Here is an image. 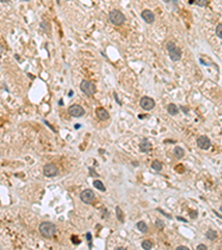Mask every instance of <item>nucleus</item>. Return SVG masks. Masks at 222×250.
Returning <instances> with one entry per match:
<instances>
[{
	"label": "nucleus",
	"instance_id": "34",
	"mask_svg": "<svg viewBox=\"0 0 222 250\" xmlns=\"http://www.w3.org/2000/svg\"><path fill=\"white\" fill-rule=\"evenodd\" d=\"M80 127H81V126H80V124H77V125H74V129H79Z\"/></svg>",
	"mask_w": 222,
	"mask_h": 250
},
{
	"label": "nucleus",
	"instance_id": "17",
	"mask_svg": "<svg viewBox=\"0 0 222 250\" xmlns=\"http://www.w3.org/2000/svg\"><path fill=\"white\" fill-rule=\"evenodd\" d=\"M116 215H117L118 220L121 223H123L124 222V216H123V211L121 210L120 207H116Z\"/></svg>",
	"mask_w": 222,
	"mask_h": 250
},
{
	"label": "nucleus",
	"instance_id": "24",
	"mask_svg": "<svg viewBox=\"0 0 222 250\" xmlns=\"http://www.w3.org/2000/svg\"><path fill=\"white\" fill-rule=\"evenodd\" d=\"M86 238H87V240H88V242H89V248H91V247H92V244H91V240H92L91 233H90V232H87V233H86Z\"/></svg>",
	"mask_w": 222,
	"mask_h": 250
},
{
	"label": "nucleus",
	"instance_id": "22",
	"mask_svg": "<svg viewBox=\"0 0 222 250\" xmlns=\"http://www.w3.org/2000/svg\"><path fill=\"white\" fill-rule=\"evenodd\" d=\"M215 35H216V37H218V38L222 39V22L216 26V28H215Z\"/></svg>",
	"mask_w": 222,
	"mask_h": 250
},
{
	"label": "nucleus",
	"instance_id": "37",
	"mask_svg": "<svg viewBox=\"0 0 222 250\" xmlns=\"http://www.w3.org/2000/svg\"><path fill=\"white\" fill-rule=\"evenodd\" d=\"M72 95H73V92H72V91H70V92H69V97H71Z\"/></svg>",
	"mask_w": 222,
	"mask_h": 250
},
{
	"label": "nucleus",
	"instance_id": "4",
	"mask_svg": "<svg viewBox=\"0 0 222 250\" xmlns=\"http://www.w3.org/2000/svg\"><path fill=\"white\" fill-rule=\"evenodd\" d=\"M80 89H81V91H82L84 95L87 96H89V97H91V96H93L97 91V87H96V84L93 82H91L89 80H82L80 83Z\"/></svg>",
	"mask_w": 222,
	"mask_h": 250
},
{
	"label": "nucleus",
	"instance_id": "9",
	"mask_svg": "<svg viewBox=\"0 0 222 250\" xmlns=\"http://www.w3.org/2000/svg\"><path fill=\"white\" fill-rule=\"evenodd\" d=\"M197 146L202 150H209L211 146H212V143H211V140L207 136H200L197 139Z\"/></svg>",
	"mask_w": 222,
	"mask_h": 250
},
{
	"label": "nucleus",
	"instance_id": "31",
	"mask_svg": "<svg viewBox=\"0 0 222 250\" xmlns=\"http://www.w3.org/2000/svg\"><path fill=\"white\" fill-rule=\"evenodd\" d=\"M181 110L183 111V112H185L186 115L189 112V108H186V107H181Z\"/></svg>",
	"mask_w": 222,
	"mask_h": 250
},
{
	"label": "nucleus",
	"instance_id": "7",
	"mask_svg": "<svg viewBox=\"0 0 222 250\" xmlns=\"http://www.w3.org/2000/svg\"><path fill=\"white\" fill-rule=\"evenodd\" d=\"M68 112L71 117H74V118H80V117L84 116V109L81 107L80 105H72L68 108Z\"/></svg>",
	"mask_w": 222,
	"mask_h": 250
},
{
	"label": "nucleus",
	"instance_id": "1",
	"mask_svg": "<svg viewBox=\"0 0 222 250\" xmlns=\"http://www.w3.org/2000/svg\"><path fill=\"white\" fill-rule=\"evenodd\" d=\"M58 228L55 223L49 222V221H45L41 222L39 226V232L40 235L43 236L45 238H51L57 233Z\"/></svg>",
	"mask_w": 222,
	"mask_h": 250
},
{
	"label": "nucleus",
	"instance_id": "35",
	"mask_svg": "<svg viewBox=\"0 0 222 250\" xmlns=\"http://www.w3.org/2000/svg\"><path fill=\"white\" fill-rule=\"evenodd\" d=\"M9 0H0V2H8Z\"/></svg>",
	"mask_w": 222,
	"mask_h": 250
},
{
	"label": "nucleus",
	"instance_id": "38",
	"mask_svg": "<svg viewBox=\"0 0 222 250\" xmlns=\"http://www.w3.org/2000/svg\"><path fill=\"white\" fill-rule=\"evenodd\" d=\"M56 1H57V3H58V4H60V0H56Z\"/></svg>",
	"mask_w": 222,
	"mask_h": 250
},
{
	"label": "nucleus",
	"instance_id": "11",
	"mask_svg": "<svg viewBox=\"0 0 222 250\" xmlns=\"http://www.w3.org/2000/svg\"><path fill=\"white\" fill-rule=\"evenodd\" d=\"M96 116L98 117V119L101 120V121H106V120H108L110 118V115H109V112H108V110L105 109V108H102V107L97 108Z\"/></svg>",
	"mask_w": 222,
	"mask_h": 250
},
{
	"label": "nucleus",
	"instance_id": "12",
	"mask_svg": "<svg viewBox=\"0 0 222 250\" xmlns=\"http://www.w3.org/2000/svg\"><path fill=\"white\" fill-rule=\"evenodd\" d=\"M139 149H140V151H141V152L148 153V152L151 151V149H152V146H151V142H150L148 139L143 138V139L141 140V142L139 143Z\"/></svg>",
	"mask_w": 222,
	"mask_h": 250
},
{
	"label": "nucleus",
	"instance_id": "28",
	"mask_svg": "<svg viewBox=\"0 0 222 250\" xmlns=\"http://www.w3.org/2000/svg\"><path fill=\"white\" fill-rule=\"evenodd\" d=\"M71 239H72V242H73V243H77V244H79V243H80V241H79V239H78L77 237H74V236H72V237H71Z\"/></svg>",
	"mask_w": 222,
	"mask_h": 250
},
{
	"label": "nucleus",
	"instance_id": "18",
	"mask_svg": "<svg viewBox=\"0 0 222 250\" xmlns=\"http://www.w3.org/2000/svg\"><path fill=\"white\" fill-rule=\"evenodd\" d=\"M151 168L159 172L162 170V162H160L159 160H153L152 163H151Z\"/></svg>",
	"mask_w": 222,
	"mask_h": 250
},
{
	"label": "nucleus",
	"instance_id": "16",
	"mask_svg": "<svg viewBox=\"0 0 222 250\" xmlns=\"http://www.w3.org/2000/svg\"><path fill=\"white\" fill-rule=\"evenodd\" d=\"M137 228L139 229V231H141L143 233L148 232V226H147V223H145L144 221H139L137 223Z\"/></svg>",
	"mask_w": 222,
	"mask_h": 250
},
{
	"label": "nucleus",
	"instance_id": "25",
	"mask_svg": "<svg viewBox=\"0 0 222 250\" xmlns=\"http://www.w3.org/2000/svg\"><path fill=\"white\" fill-rule=\"evenodd\" d=\"M190 218L191 219H197L198 218V211H196V210H192V211H190Z\"/></svg>",
	"mask_w": 222,
	"mask_h": 250
},
{
	"label": "nucleus",
	"instance_id": "26",
	"mask_svg": "<svg viewBox=\"0 0 222 250\" xmlns=\"http://www.w3.org/2000/svg\"><path fill=\"white\" fill-rule=\"evenodd\" d=\"M197 249H198V250H205V249H208V247L205 246V244L201 243V244H198V246H197Z\"/></svg>",
	"mask_w": 222,
	"mask_h": 250
},
{
	"label": "nucleus",
	"instance_id": "27",
	"mask_svg": "<svg viewBox=\"0 0 222 250\" xmlns=\"http://www.w3.org/2000/svg\"><path fill=\"white\" fill-rule=\"evenodd\" d=\"M89 171H90V176H96V177H99V174L97 173L92 168H89Z\"/></svg>",
	"mask_w": 222,
	"mask_h": 250
},
{
	"label": "nucleus",
	"instance_id": "33",
	"mask_svg": "<svg viewBox=\"0 0 222 250\" xmlns=\"http://www.w3.org/2000/svg\"><path fill=\"white\" fill-rule=\"evenodd\" d=\"M177 219H178V220H180V221H183V222H188L187 219H185V218H181V217H177Z\"/></svg>",
	"mask_w": 222,
	"mask_h": 250
},
{
	"label": "nucleus",
	"instance_id": "36",
	"mask_svg": "<svg viewBox=\"0 0 222 250\" xmlns=\"http://www.w3.org/2000/svg\"><path fill=\"white\" fill-rule=\"evenodd\" d=\"M189 3L192 4V3H194V1H193V0H189Z\"/></svg>",
	"mask_w": 222,
	"mask_h": 250
},
{
	"label": "nucleus",
	"instance_id": "8",
	"mask_svg": "<svg viewBox=\"0 0 222 250\" xmlns=\"http://www.w3.org/2000/svg\"><path fill=\"white\" fill-rule=\"evenodd\" d=\"M58 172H59L58 167L55 163H47L43 167V174L46 177H55L58 174Z\"/></svg>",
	"mask_w": 222,
	"mask_h": 250
},
{
	"label": "nucleus",
	"instance_id": "3",
	"mask_svg": "<svg viewBox=\"0 0 222 250\" xmlns=\"http://www.w3.org/2000/svg\"><path fill=\"white\" fill-rule=\"evenodd\" d=\"M109 20L110 22L116 25V26H121L124 23V21H126V17H124V15L120 11V10H111L110 13H109Z\"/></svg>",
	"mask_w": 222,
	"mask_h": 250
},
{
	"label": "nucleus",
	"instance_id": "21",
	"mask_svg": "<svg viewBox=\"0 0 222 250\" xmlns=\"http://www.w3.org/2000/svg\"><path fill=\"white\" fill-rule=\"evenodd\" d=\"M193 1L199 7H207L209 3V0H193Z\"/></svg>",
	"mask_w": 222,
	"mask_h": 250
},
{
	"label": "nucleus",
	"instance_id": "10",
	"mask_svg": "<svg viewBox=\"0 0 222 250\" xmlns=\"http://www.w3.org/2000/svg\"><path fill=\"white\" fill-rule=\"evenodd\" d=\"M141 18L143 19L144 22H147V23H149V25L153 23V22H154V19H155L154 13L151 11V10H148V9L143 10V11L141 12Z\"/></svg>",
	"mask_w": 222,
	"mask_h": 250
},
{
	"label": "nucleus",
	"instance_id": "39",
	"mask_svg": "<svg viewBox=\"0 0 222 250\" xmlns=\"http://www.w3.org/2000/svg\"><path fill=\"white\" fill-rule=\"evenodd\" d=\"M220 211H221V212H222V206H221V207H220Z\"/></svg>",
	"mask_w": 222,
	"mask_h": 250
},
{
	"label": "nucleus",
	"instance_id": "13",
	"mask_svg": "<svg viewBox=\"0 0 222 250\" xmlns=\"http://www.w3.org/2000/svg\"><path fill=\"white\" fill-rule=\"evenodd\" d=\"M167 111L169 112V115L171 116H177L178 114H179V107L176 105V103H170V105H168V107H167Z\"/></svg>",
	"mask_w": 222,
	"mask_h": 250
},
{
	"label": "nucleus",
	"instance_id": "20",
	"mask_svg": "<svg viewBox=\"0 0 222 250\" xmlns=\"http://www.w3.org/2000/svg\"><path fill=\"white\" fill-rule=\"evenodd\" d=\"M141 247H142V249L150 250V249H152L153 243H152V241H151V240H143L142 243H141Z\"/></svg>",
	"mask_w": 222,
	"mask_h": 250
},
{
	"label": "nucleus",
	"instance_id": "15",
	"mask_svg": "<svg viewBox=\"0 0 222 250\" xmlns=\"http://www.w3.org/2000/svg\"><path fill=\"white\" fill-rule=\"evenodd\" d=\"M205 236H207V238L209 239V240H215L216 238H218V232H216L215 230L213 229H209L207 231V233H205Z\"/></svg>",
	"mask_w": 222,
	"mask_h": 250
},
{
	"label": "nucleus",
	"instance_id": "5",
	"mask_svg": "<svg viewBox=\"0 0 222 250\" xmlns=\"http://www.w3.org/2000/svg\"><path fill=\"white\" fill-rule=\"evenodd\" d=\"M80 199H81L82 202H84L87 205H91V204L95 202L96 195L91 189H86L80 194Z\"/></svg>",
	"mask_w": 222,
	"mask_h": 250
},
{
	"label": "nucleus",
	"instance_id": "14",
	"mask_svg": "<svg viewBox=\"0 0 222 250\" xmlns=\"http://www.w3.org/2000/svg\"><path fill=\"white\" fill-rule=\"evenodd\" d=\"M185 149H183L182 147H176L174 149H173V156H174L177 159H181L185 157Z\"/></svg>",
	"mask_w": 222,
	"mask_h": 250
},
{
	"label": "nucleus",
	"instance_id": "30",
	"mask_svg": "<svg viewBox=\"0 0 222 250\" xmlns=\"http://www.w3.org/2000/svg\"><path fill=\"white\" fill-rule=\"evenodd\" d=\"M158 211H160V212H162V215H163V216H166L167 218H169V219H171V218H172L171 216H169V215H168V214H167V212H164V211H162L161 209H158Z\"/></svg>",
	"mask_w": 222,
	"mask_h": 250
},
{
	"label": "nucleus",
	"instance_id": "23",
	"mask_svg": "<svg viewBox=\"0 0 222 250\" xmlns=\"http://www.w3.org/2000/svg\"><path fill=\"white\" fill-rule=\"evenodd\" d=\"M154 225H155V228H158L159 230H162L164 228V222L160 220V219H157L155 222H154Z\"/></svg>",
	"mask_w": 222,
	"mask_h": 250
},
{
	"label": "nucleus",
	"instance_id": "19",
	"mask_svg": "<svg viewBox=\"0 0 222 250\" xmlns=\"http://www.w3.org/2000/svg\"><path fill=\"white\" fill-rule=\"evenodd\" d=\"M92 185H93V187H96L98 190H100V191H106L105 185L102 183V181H100V180H93Z\"/></svg>",
	"mask_w": 222,
	"mask_h": 250
},
{
	"label": "nucleus",
	"instance_id": "2",
	"mask_svg": "<svg viewBox=\"0 0 222 250\" xmlns=\"http://www.w3.org/2000/svg\"><path fill=\"white\" fill-rule=\"evenodd\" d=\"M167 48V50L168 52H169V57H170V59L172 61H179L181 59V57H182V51L180 48H178L176 46L174 42H172V41H169L167 44L166 46Z\"/></svg>",
	"mask_w": 222,
	"mask_h": 250
},
{
	"label": "nucleus",
	"instance_id": "6",
	"mask_svg": "<svg viewBox=\"0 0 222 250\" xmlns=\"http://www.w3.org/2000/svg\"><path fill=\"white\" fill-rule=\"evenodd\" d=\"M140 107H141L142 109H144V110H147V111H150L155 107V101L151 97L144 96V97H142L141 99H140Z\"/></svg>",
	"mask_w": 222,
	"mask_h": 250
},
{
	"label": "nucleus",
	"instance_id": "29",
	"mask_svg": "<svg viewBox=\"0 0 222 250\" xmlns=\"http://www.w3.org/2000/svg\"><path fill=\"white\" fill-rule=\"evenodd\" d=\"M189 248L187 246H178L177 247V250H188Z\"/></svg>",
	"mask_w": 222,
	"mask_h": 250
},
{
	"label": "nucleus",
	"instance_id": "32",
	"mask_svg": "<svg viewBox=\"0 0 222 250\" xmlns=\"http://www.w3.org/2000/svg\"><path fill=\"white\" fill-rule=\"evenodd\" d=\"M113 96H115V99H116V101H117V103H119V105H121V102L119 101V99H118V96H117V93L116 92H113Z\"/></svg>",
	"mask_w": 222,
	"mask_h": 250
}]
</instances>
